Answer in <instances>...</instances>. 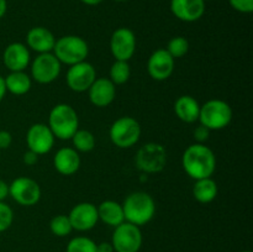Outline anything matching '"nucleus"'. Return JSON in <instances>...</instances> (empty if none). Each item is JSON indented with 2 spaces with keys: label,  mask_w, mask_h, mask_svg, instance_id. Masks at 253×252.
<instances>
[{
  "label": "nucleus",
  "mask_w": 253,
  "mask_h": 252,
  "mask_svg": "<svg viewBox=\"0 0 253 252\" xmlns=\"http://www.w3.org/2000/svg\"><path fill=\"white\" fill-rule=\"evenodd\" d=\"M73 230L77 231H89L99 221L98 208L88 202L79 203L72 208L68 215Z\"/></svg>",
  "instance_id": "14"
},
{
  "label": "nucleus",
  "mask_w": 253,
  "mask_h": 252,
  "mask_svg": "<svg viewBox=\"0 0 253 252\" xmlns=\"http://www.w3.org/2000/svg\"><path fill=\"white\" fill-rule=\"evenodd\" d=\"M95 79V68L93 67V64L86 61L69 66L66 76L67 85L77 93H83V91L88 90Z\"/></svg>",
  "instance_id": "11"
},
{
  "label": "nucleus",
  "mask_w": 253,
  "mask_h": 252,
  "mask_svg": "<svg viewBox=\"0 0 253 252\" xmlns=\"http://www.w3.org/2000/svg\"><path fill=\"white\" fill-rule=\"evenodd\" d=\"M54 135L46 124H34L26 133V143L30 151L36 155H44L53 148Z\"/></svg>",
  "instance_id": "13"
},
{
  "label": "nucleus",
  "mask_w": 253,
  "mask_h": 252,
  "mask_svg": "<svg viewBox=\"0 0 253 252\" xmlns=\"http://www.w3.org/2000/svg\"><path fill=\"white\" fill-rule=\"evenodd\" d=\"M167 152L160 143L143 145L136 155V166L145 173H158L166 167Z\"/></svg>",
  "instance_id": "8"
},
{
  "label": "nucleus",
  "mask_w": 253,
  "mask_h": 252,
  "mask_svg": "<svg viewBox=\"0 0 253 252\" xmlns=\"http://www.w3.org/2000/svg\"><path fill=\"white\" fill-rule=\"evenodd\" d=\"M53 165L59 174H74L81 167V157H79L78 151L72 147L59 148L53 158Z\"/></svg>",
  "instance_id": "20"
},
{
  "label": "nucleus",
  "mask_w": 253,
  "mask_h": 252,
  "mask_svg": "<svg viewBox=\"0 0 253 252\" xmlns=\"http://www.w3.org/2000/svg\"><path fill=\"white\" fill-rule=\"evenodd\" d=\"M110 51L119 61L128 62L132 58L136 51V36L132 30L127 27L115 30L110 39Z\"/></svg>",
  "instance_id": "12"
},
{
  "label": "nucleus",
  "mask_w": 253,
  "mask_h": 252,
  "mask_svg": "<svg viewBox=\"0 0 253 252\" xmlns=\"http://www.w3.org/2000/svg\"><path fill=\"white\" fill-rule=\"evenodd\" d=\"M121 205L125 215V221L131 222L136 226L148 224L155 216V200L146 192L131 193Z\"/></svg>",
  "instance_id": "2"
},
{
  "label": "nucleus",
  "mask_w": 253,
  "mask_h": 252,
  "mask_svg": "<svg viewBox=\"0 0 253 252\" xmlns=\"http://www.w3.org/2000/svg\"><path fill=\"white\" fill-rule=\"evenodd\" d=\"M7 195H9V184L0 179V202H4Z\"/></svg>",
  "instance_id": "36"
},
{
  "label": "nucleus",
  "mask_w": 253,
  "mask_h": 252,
  "mask_svg": "<svg viewBox=\"0 0 253 252\" xmlns=\"http://www.w3.org/2000/svg\"><path fill=\"white\" fill-rule=\"evenodd\" d=\"M174 71V58L167 49H156L150 56L147 62V72L155 81H166L172 76Z\"/></svg>",
  "instance_id": "15"
},
{
  "label": "nucleus",
  "mask_w": 253,
  "mask_h": 252,
  "mask_svg": "<svg viewBox=\"0 0 253 252\" xmlns=\"http://www.w3.org/2000/svg\"><path fill=\"white\" fill-rule=\"evenodd\" d=\"M230 5L234 10L244 14H250L253 11V0H229Z\"/></svg>",
  "instance_id": "31"
},
{
  "label": "nucleus",
  "mask_w": 253,
  "mask_h": 252,
  "mask_svg": "<svg viewBox=\"0 0 253 252\" xmlns=\"http://www.w3.org/2000/svg\"><path fill=\"white\" fill-rule=\"evenodd\" d=\"M2 62L10 72H21L30 63V51L21 42H12L2 53Z\"/></svg>",
  "instance_id": "18"
},
{
  "label": "nucleus",
  "mask_w": 253,
  "mask_h": 252,
  "mask_svg": "<svg viewBox=\"0 0 253 252\" xmlns=\"http://www.w3.org/2000/svg\"><path fill=\"white\" fill-rule=\"evenodd\" d=\"M98 208L99 220L105 222L109 226L116 227L125 221V215H124L123 205L119 204L114 200H105L100 203Z\"/></svg>",
  "instance_id": "22"
},
{
  "label": "nucleus",
  "mask_w": 253,
  "mask_h": 252,
  "mask_svg": "<svg viewBox=\"0 0 253 252\" xmlns=\"http://www.w3.org/2000/svg\"><path fill=\"white\" fill-rule=\"evenodd\" d=\"M48 127L56 138L71 140L79 128L78 114L68 104H57L49 111Z\"/></svg>",
  "instance_id": "3"
},
{
  "label": "nucleus",
  "mask_w": 253,
  "mask_h": 252,
  "mask_svg": "<svg viewBox=\"0 0 253 252\" xmlns=\"http://www.w3.org/2000/svg\"><path fill=\"white\" fill-rule=\"evenodd\" d=\"M109 135L116 147L130 148L140 140L141 126L138 121L131 116H121L113 123Z\"/></svg>",
  "instance_id": "6"
},
{
  "label": "nucleus",
  "mask_w": 253,
  "mask_h": 252,
  "mask_svg": "<svg viewBox=\"0 0 253 252\" xmlns=\"http://www.w3.org/2000/svg\"><path fill=\"white\" fill-rule=\"evenodd\" d=\"M4 79L6 91H10L14 95H24V94H26L31 89V78L24 71L11 72Z\"/></svg>",
  "instance_id": "24"
},
{
  "label": "nucleus",
  "mask_w": 253,
  "mask_h": 252,
  "mask_svg": "<svg viewBox=\"0 0 253 252\" xmlns=\"http://www.w3.org/2000/svg\"><path fill=\"white\" fill-rule=\"evenodd\" d=\"M82 2H84L85 5H90V6H95L99 5L100 2H103V0H81Z\"/></svg>",
  "instance_id": "39"
},
{
  "label": "nucleus",
  "mask_w": 253,
  "mask_h": 252,
  "mask_svg": "<svg viewBox=\"0 0 253 252\" xmlns=\"http://www.w3.org/2000/svg\"><path fill=\"white\" fill-rule=\"evenodd\" d=\"M89 100L98 108H106L116 95L115 84L109 78H96L88 89Z\"/></svg>",
  "instance_id": "17"
},
{
  "label": "nucleus",
  "mask_w": 253,
  "mask_h": 252,
  "mask_svg": "<svg viewBox=\"0 0 253 252\" xmlns=\"http://www.w3.org/2000/svg\"><path fill=\"white\" fill-rule=\"evenodd\" d=\"M131 77V68L127 61H119L115 59L110 67V81L115 85L125 84Z\"/></svg>",
  "instance_id": "26"
},
{
  "label": "nucleus",
  "mask_w": 253,
  "mask_h": 252,
  "mask_svg": "<svg viewBox=\"0 0 253 252\" xmlns=\"http://www.w3.org/2000/svg\"><path fill=\"white\" fill-rule=\"evenodd\" d=\"M22 160H24V162L26 163L27 166H34V165H36L37 161H39V155H36V153L29 150L27 152L24 153V157H22Z\"/></svg>",
  "instance_id": "34"
},
{
  "label": "nucleus",
  "mask_w": 253,
  "mask_h": 252,
  "mask_svg": "<svg viewBox=\"0 0 253 252\" xmlns=\"http://www.w3.org/2000/svg\"><path fill=\"white\" fill-rule=\"evenodd\" d=\"M167 52L173 57V58H180V57L185 56L189 51V42L187 39L182 36L173 37L169 40L167 44Z\"/></svg>",
  "instance_id": "29"
},
{
  "label": "nucleus",
  "mask_w": 253,
  "mask_h": 252,
  "mask_svg": "<svg viewBox=\"0 0 253 252\" xmlns=\"http://www.w3.org/2000/svg\"><path fill=\"white\" fill-rule=\"evenodd\" d=\"M96 252H115L111 242H100L96 244Z\"/></svg>",
  "instance_id": "35"
},
{
  "label": "nucleus",
  "mask_w": 253,
  "mask_h": 252,
  "mask_svg": "<svg viewBox=\"0 0 253 252\" xmlns=\"http://www.w3.org/2000/svg\"><path fill=\"white\" fill-rule=\"evenodd\" d=\"M62 63L51 52L40 53L31 64V77L40 84H48L61 74Z\"/></svg>",
  "instance_id": "9"
},
{
  "label": "nucleus",
  "mask_w": 253,
  "mask_h": 252,
  "mask_svg": "<svg viewBox=\"0 0 253 252\" xmlns=\"http://www.w3.org/2000/svg\"><path fill=\"white\" fill-rule=\"evenodd\" d=\"M66 252H96V244L89 237L77 236L68 242Z\"/></svg>",
  "instance_id": "28"
},
{
  "label": "nucleus",
  "mask_w": 253,
  "mask_h": 252,
  "mask_svg": "<svg viewBox=\"0 0 253 252\" xmlns=\"http://www.w3.org/2000/svg\"><path fill=\"white\" fill-rule=\"evenodd\" d=\"M242 252H251V251H242Z\"/></svg>",
  "instance_id": "41"
},
{
  "label": "nucleus",
  "mask_w": 253,
  "mask_h": 252,
  "mask_svg": "<svg viewBox=\"0 0 253 252\" xmlns=\"http://www.w3.org/2000/svg\"><path fill=\"white\" fill-rule=\"evenodd\" d=\"M193 195H194L195 200L202 204L211 203L217 195L216 182L211 177L197 179L194 187H193Z\"/></svg>",
  "instance_id": "23"
},
{
  "label": "nucleus",
  "mask_w": 253,
  "mask_h": 252,
  "mask_svg": "<svg viewBox=\"0 0 253 252\" xmlns=\"http://www.w3.org/2000/svg\"><path fill=\"white\" fill-rule=\"evenodd\" d=\"M115 1H126V0H115Z\"/></svg>",
  "instance_id": "40"
},
{
  "label": "nucleus",
  "mask_w": 253,
  "mask_h": 252,
  "mask_svg": "<svg viewBox=\"0 0 253 252\" xmlns=\"http://www.w3.org/2000/svg\"><path fill=\"white\" fill-rule=\"evenodd\" d=\"M210 131L211 130H209L207 126H204L200 124L199 126H197V127L194 128V132H193V135H194V138L198 141V143H203V142H205L208 138H209Z\"/></svg>",
  "instance_id": "32"
},
{
  "label": "nucleus",
  "mask_w": 253,
  "mask_h": 252,
  "mask_svg": "<svg viewBox=\"0 0 253 252\" xmlns=\"http://www.w3.org/2000/svg\"><path fill=\"white\" fill-rule=\"evenodd\" d=\"M174 113L183 123H195L199 119L200 105L197 99H194L193 96L182 95L175 100Z\"/></svg>",
  "instance_id": "21"
},
{
  "label": "nucleus",
  "mask_w": 253,
  "mask_h": 252,
  "mask_svg": "<svg viewBox=\"0 0 253 252\" xmlns=\"http://www.w3.org/2000/svg\"><path fill=\"white\" fill-rule=\"evenodd\" d=\"M12 142V136L9 131H0V151L9 148Z\"/></svg>",
  "instance_id": "33"
},
{
  "label": "nucleus",
  "mask_w": 253,
  "mask_h": 252,
  "mask_svg": "<svg viewBox=\"0 0 253 252\" xmlns=\"http://www.w3.org/2000/svg\"><path fill=\"white\" fill-rule=\"evenodd\" d=\"M7 9V2L6 0H0V19L5 15Z\"/></svg>",
  "instance_id": "38"
},
{
  "label": "nucleus",
  "mask_w": 253,
  "mask_h": 252,
  "mask_svg": "<svg viewBox=\"0 0 253 252\" xmlns=\"http://www.w3.org/2000/svg\"><path fill=\"white\" fill-rule=\"evenodd\" d=\"M198 120L209 130H221L231 123L232 109L221 99H211L200 106Z\"/></svg>",
  "instance_id": "5"
},
{
  "label": "nucleus",
  "mask_w": 253,
  "mask_h": 252,
  "mask_svg": "<svg viewBox=\"0 0 253 252\" xmlns=\"http://www.w3.org/2000/svg\"><path fill=\"white\" fill-rule=\"evenodd\" d=\"M14 220V212L11 208L4 202H0V232H4L11 226Z\"/></svg>",
  "instance_id": "30"
},
{
  "label": "nucleus",
  "mask_w": 253,
  "mask_h": 252,
  "mask_svg": "<svg viewBox=\"0 0 253 252\" xmlns=\"http://www.w3.org/2000/svg\"><path fill=\"white\" fill-rule=\"evenodd\" d=\"M89 53V47L85 40L74 35H68L56 40L53 54L61 63L73 66L85 61Z\"/></svg>",
  "instance_id": "4"
},
{
  "label": "nucleus",
  "mask_w": 253,
  "mask_h": 252,
  "mask_svg": "<svg viewBox=\"0 0 253 252\" xmlns=\"http://www.w3.org/2000/svg\"><path fill=\"white\" fill-rule=\"evenodd\" d=\"M170 11L180 21H198L205 12V1L204 0H170Z\"/></svg>",
  "instance_id": "16"
},
{
  "label": "nucleus",
  "mask_w": 253,
  "mask_h": 252,
  "mask_svg": "<svg viewBox=\"0 0 253 252\" xmlns=\"http://www.w3.org/2000/svg\"><path fill=\"white\" fill-rule=\"evenodd\" d=\"M49 229H51L52 234L58 237H64L73 231L68 215H57V216L52 217L51 222H49Z\"/></svg>",
  "instance_id": "27"
},
{
  "label": "nucleus",
  "mask_w": 253,
  "mask_h": 252,
  "mask_svg": "<svg viewBox=\"0 0 253 252\" xmlns=\"http://www.w3.org/2000/svg\"><path fill=\"white\" fill-rule=\"evenodd\" d=\"M5 94H6V86H5V79L0 76V101L4 99Z\"/></svg>",
  "instance_id": "37"
},
{
  "label": "nucleus",
  "mask_w": 253,
  "mask_h": 252,
  "mask_svg": "<svg viewBox=\"0 0 253 252\" xmlns=\"http://www.w3.org/2000/svg\"><path fill=\"white\" fill-rule=\"evenodd\" d=\"M73 141L74 150L79 152H90L95 147V137L88 130H77L71 138Z\"/></svg>",
  "instance_id": "25"
},
{
  "label": "nucleus",
  "mask_w": 253,
  "mask_h": 252,
  "mask_svg": "<svg viewBox=\"0 0 253 252\" xmlns=\"http://www.w3.org/2000/svg\"><path fill=\"white\" fill-rule=\"evenodd\" d=\"M111 245L115 252H138L142 246L140 226L124 221L114 230Z\"/></svg>",
  "instance_id": "7"
},
{
  "label": "nucleus",
  "mask_w": 253,
  "mask_h": 252,
  "mask_svg": "<svg viewBox=\"0 0 253 252\" xmlns=\"http://www.w3.org/2000/svg\"><path fill=\"white\" fill-rule=\"evenodd\" d=\"M9 195L20 205L32 207L41 198V188L36 180L27 177H19L9 185Z\"/></svg>",
  "instance_id": "10"
},
{
  "label": "nucleus",
  "mask_w": 253,
  "mask_h": 252,
  "mask_svg": "<svg viewBox=\"0 0 253 252\" xmlns=\"http://www.w3.org/2000/svg\"><path fill=\"white\" fill-rule=\"evenodd\" d=\"M185 173L193 179L211 177L216 168V157L211 148L203 143H194L187 147L182 157Z\"/></svg>",
  "instance_id": "1"
},
{
  "label": "nucleus",
  "mask_w": 253,
  "mask_h": 252,
  "mask_svg": "<svg viewBox=\"0 0 253 252\" xmlns=\"http://www.w3.org/2000/svg\"><path fill=\"white\" fill-rule=\"evenodd\" d=\"M26 43L32 51L37 53H47L53 51L56 39L53 34L46 27H32L26 35Z\"/></svg>",
  "instance_id": "19"
}]
</instances>
